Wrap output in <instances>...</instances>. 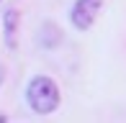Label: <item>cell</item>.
I'll return each mask as SVG.
<instances>
[{
    "label": "cell",
    "instance_id": "6da1fadb",
    "mask_svg": "<svg viewBox=\"0 0 126 123\" xmlns=\"http://www.w3.org/2000/svg\"><path fill=\"white\" fill-rule=\"evenodd\" d=\"M26 100L39 115H49V113H54L59 108V87L49 77H33L28 82Z\"/></svg>",
    "mask_w": 126,
    "mask_h": 123
},
{
    "label": "cell",
    "instance_id": "7a4b0ae2",
    "mask_svg": "<svg viewBox=\"0 0 126 123\" xmlns=\"http://www.w3.org/2000/svg\"><path fill=\"white\" fill-rule=\"evenodd\" d=\"M100 3L103 0H77L70 10V21L72 26L80 31H88L93 26V21L98 18V10H100Z\"/></svg>",
    "mask_w": 126,
    "mask_h": 123
}]
</instances>
